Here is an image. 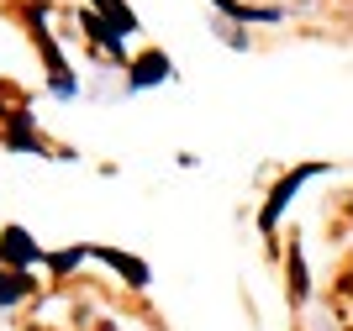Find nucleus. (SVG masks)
Returning a JSON list of instances; mask_svg holds the SVG:
<instances>
[{
	"instance_id": "nucleus-3",
	"label": "nucleus",
	"mask_w": 353,
	"mask_h": 331,
	"mask_svg": "<svg viewBox=\"0 0 353 331\" xmlns=\"http://www.w3.org/2000/svg\"><path fill=\"white\" fill-rule=\"evenodd\" d=\"M159 79H169V58H163V53H148V58H137V69H132V89H143V85H159Z\"/></svg>"
},
{
	"instance_id": "nucleus-1",
	"label": "nucleus",
	"mask_w": 353,
	"mask_h": 331,
	"mask_svg": "<svg viewBox=\"0 0 353 331\" xmlns=\"http://www.w3.org/2000/svg\"><path fill=\"white\" fill-rule=\"evenodd\" d=\"M311 173H316V169H311V163H306V169H295L290 179H285V184L274 189V195H269V205H264V216H259V226H264V231H274V221H280V211H285V205H290V195H295V189H301V184H306Z\"/></svg>"
},
{
	"instance_id": "nucleus-2",
	"label": "nucleus",
	"mask_w": 353,
	"mask_h": 331,
	"mask_svg": "<svg viewBox=\"0 0 353 331\" xmlns=\"http://www.w3.org/2000/svg\"><path fill=\"white\" fill-rule=\"evenodd\" d=\"M0 253H6V263H11V274L43 258V253H37V242H32V237H27L21 226H6V237H0Z\"/></svg>"
},
{
	"instance_id": "nucleus-4",
	"label": "nucleus",
	"mask_w": 353,
	"mask_h": 331,
	"mask_svg": "<svg viewBox=\"0 0 353 331\" xmlns=\"http://www.w3.org/2000/svg\"><path fill=\"white\" fill-rule=\"evenodd\" d=\"M95 11H105V16H111V32H117V37H127V32H137V16L127 11L121 0H95Z\"/></svg>"
},
{
	"instance_id": "nucleus-5",
	"label": "nucleus",
	"mask_w": 353,
	"mask_h": 331,
	"mask_svg": "<svg viewBox=\"0 0 353 331\" xmlns=\"http://www.w3.org/2000/svg\"><path fill=\"white\" fill-rule=\"evenodd\" d=\"M27 279L21 274H6V268H0V305H16V300H27Z\"/></svg>"
}]
</instances>
